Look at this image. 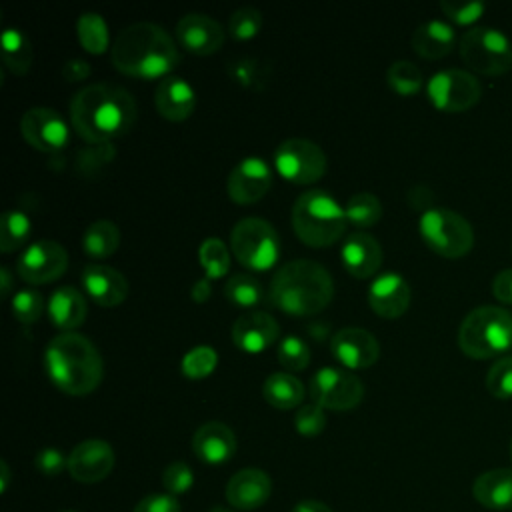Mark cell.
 Here are the masks:
<instances>
[{"label":"cell","instance_id":"6da1fadb","mask_svg":"<svg viewBox=\"0 0 512 512\" xmlns=\"http://www.w3.org/2000/svg\"><path fill=\"white\" fill-rule=\"evenodd\" d=\"M132 94L110 82H96L80 88L70 100V122L74 132L90 144H106L126 134L136 122Z\"/></svg>","mask_w":512,"mask_h":512},{"label":"cell","instance_id":"7a4b0ae2","mask_svg":"<svg viewBox=\"0 0 512 512\" xmlns=\"http://www.w3.org/2000/svg\"><path fill=\"white\" fill-rule=\"evenodd\" d=\"M118 72L130 78H166L180 62L174 38L154 22H134L122 28L110 48Z\"/></svg>","mask_w":512,"mask_h":512},{"label":"cell","instance_id":"3957f363","mask_svg":"<svg viewBox=\"0 0 512 512\" xmlns=\"http://www.w3.org/2000/svg\"><path fill=\"white\" fill-rule=\"evenodd\" d=\"M44 370L58 390L70 396H86L100 386L104 362L86 336L62 332L46 344Z\"/></svg>","mask_w":512,"mask_h":512},{"label":"cell","instance_id":"277c9868","mask_svg":"<svg viewBox=\"0 0 512 512\" xmlns=\"http://www.w3.org/2000/svg\"><path fill=\"white\" fill-rule=\"evenodd\" d=\"M334 296L330 272L316 260L296 258L276 270L268 298L272 306L292 316H314Z\"/></svg>","mask_w":512,"mask_h":512},{"label":"cell","instance_id":"5b68a950","mask_svg":"<svg viewBox=\"0 0 512 512\" xmlns=\"http://www.w3.org/2000/svg\"><path fill=\"white\" fill-rule=\"evenodd\" d=\"M346 226L344 206L326 190H308L300 194L292 206V228L306 246H332L344 236Z\"/></svg>","mask_w":512,"mask_h":512},{"label":"cell","instance_id":"8992f818","mask_svg":"<svg viewBox=\"0 0 512 512\" xmlns=\"http://www.w3.org/2000/svg\"><path fill=\"white\" fill-rule=\"evenodd\" d=\"M460 350L476 360L494 358L512 348V314L500 306L474 308L458 328Z\"/></svg>","mask_w":512,"mask_h":512},{"label":"cell","instance_id":"52a82bcc","mask_svg":"<svg viewBox=\"0 0 512 512\" xmlns=\"http://www.w3.org/2000/svg\"><path fill=\"white\" fill-rule=\"evenodd\" d=\"M230 248L246 270L266 272L278 262L280 238L270 222L248 216L234 224L230 232Z\"/></svg>","mask_w":512,"mask_h":512},{"label":"cell","instance_id":"ba28073f","mask_svg":"<svg viewBox=\"0 0 512 512\" xmlns=\"http://www.w3.org/2000/svg\"><path fill=\"white\" fill-rule=\"evenodd\" d=\"M420 236L444 258H462L474 246V230L464 216L448 208H430L420 216Z\"/></svg>","mask_w":512,"mask_h":512},{"label":"cell","instance_id":"9c48e42d","mask_svg":"<svg viewBox=\"0 0 512 512\" xmlns=\"http://www.w3.org/2000/svg\"><path fill=\"white\" fill-rule=\"evenodd\" d=\"M464 64L486 76H500L512 70V44L494 28H470L458 42Z\"/></svg>","mask_w":512,"mask_h":512},{"label":"cell","instance_id":"30bf717a","mask_svg":"<svg viewBox=\"0 0 512 512\" xmlns=\"http://www.w3.org/2000/svg\"><path fill=\"white\" fill-rule=\"evenodd\" d=\"M324 150L308 138H288L274 150L276 172L292 184H314L326 174Z\"/></svg>","mask_w":512,"mask_h":512},{"label":"cell","instance_id":"8fae6325","mask_svg":"<svg viewBox=\"0 0 512 512\" xmlns=\"http://www.w3.org/2000/svg\"><path fill=\"white\" fill-rule=\"evenodd\" d=\"M310 396L322 408L344 412L362 402L364 386L352 370L324 366L310 380Z\"/></svg>","mask_w":512,"mask_h":512},{"label":"cell","instance_id":"7c38bea8","mask_svg":"<svg viewBox=\"0 0 512 512\" xmlns=\"http://www.w3.org/2000/svg\"><path fill=\"white\" fill-rule=\"evenodd\" d=\"M430 102L442 112H464L472 108L482 94L480 82L466 70H442L428 80Z\"/></svg>","mask_w":512,"mask_h":512},{"label":"cell","instance_id":"4fadbf2b","mask_svg":"<svg viewBox=\"0 0 512 512\" xmlns=\"http://www.w3.org/2000/svg\"><path fill=\"white\" fill-rule=\"evenodd\" d=\"M68 268V252L56 240H38L30 244L16 262L18 276L32 284H48L58 280Z\"/></svg>","mask_w":512,"mask_h":512},{"label":"cell","instance_id":"5bb4252c","mask_svg":"<svg viewBox=\"0 0 512 512\" xmlns=\"http://www.w3.org/2000/svg\"><path fill=\"white\" fill-rule=\"evenodd\" d=\"M20 132L24 140L40 152H58L70 140V128L66 120L54 108L34 106L22 114Z\"/></svg>","mask_w":512,"mask_h":512},{"label":"cell","instance_id":"9a60e30c","mask_svg":"<svg viewBox=\"0 0 512 512\" xmlns=\"http://www.w3.org/2000/svg\"><path fill=\"white\" fill-rule=\"evenodd\" d=\"M272 186V168L260 156L242 158L228 174L226 190L236 204H254L266 196Z\"/></svg>","mask_w":512,"mask_h":512},{"label":"cell","instance_id":"2e32d148","mask_svg":"<svg viewBox=\"0 0 512 512\" xmlns=\"http://www.w3.org/2000/svg\"><path fill=\"white\" fill-rule=\"evenodd\" d=\"M330 352L346 370H364L376 364L380 344L364 328H342L332 336Z\"/></svg>","mask_w":512,"mask_h":512},{"label":"cell","instance_id":"e0dca14e","mask_svg":"<svg viewBox=\"0 0 512 512\" xmlns=\"http://www.w3.org/2000/svg\"><path fill=\"white\" fill-rule=\"evenodd\" d=\"M114 468V450L100 438H90L72 448L68 454V472L74 480L94 484L104 480Z\"/></svg>","mask_w":512,"mask_h":512},{"label":"cell","instance_id":"ac0fdd59","mask_svg":"<svg viewBox=\"0 0 512 512\" xmlns=\"http://www.w3.org/2000/svg\"><path fill=\"white\" fill-rule=\"evenodd\" d=\"M176 40L184 50L198 56H208L222 48L224 30L214 18L192 12L184 14L176 22Z\"/></svg>","mask_w":512,"mask_h":512},{"label":"cell","instance_id":"d6986e66","mask_svg":"<svg viewBox=\"0 0 512 512\" xmlns=\"http://www.w3.org/2000/svg\"><path fill=\"white\" fill-rule=\"evenodd\" d=\"M280 336L278 322L262 310H252L236 318L232 326V340L236 348L246 354H260L270 348Z\"/></svg>","mask_w":512,"mask_h":512},{"label":"cell","instance_id":"ffe728a7","mask_svg":"<svg viewBox=\"0 0 512 512\" xmlns=\"http://www.w3.org/2000/svg\"><path fill=\"white\" fill-rule=\"evenodd\" d=\"M410 286L396 272H382L368 288V304L382 318H398L410 306Z\"/></svg>","mask_w":512,"mask_h":512},{"label":"cell","instance_id":"44dd1931","mask_svg":"<svg viewBox=\"0 0 512 512\" xmlns=\"http://www.w3.org/2000/svg\"><path fill=\"white\" fill-rule=\"evenodd\" d=\"M82 286L88 292V296L104 308H114L122 304L128 296L126 276L120 270L106 264L84 266Z\"/></svg>","mask_w":512,"mask_h":512},{"label":"cell","instance_id":"7402d4cb","mask_svg":"<svg viewBox=\"0 0 512 512\" xmlns=\"http://www.w3.org/2000/svg\"><path fill=\"white\" fill-rule=\"evenodd\" d=\"M192 452L204 464H224L236 452V436L224 422H206L192 436Z\"/></svg>","mask_w":512,"mask_h":512},{"label":"cell","instance_id":"603a6c76","mask_svg":"<svg viewBox=\"0 0 512 512\" xmlns=\"http://www.w3.org/2000/svg\"><path fill=\"white\" fill-rule=\"evenodd\" d=\"M272 492L270 476L260 468H242L236 472L226 486V500L238 510L260 508Z\"/></svg>","mask_w":512,"mask_h":512},{"label":"cell","instance_id":"cb8c5ba5","mask_svg":"<svg viewBox=\"0 0 512 512\" xmlns=\"http://www.w3.org/2000/svg\"><path fill=\"white\" fill-rule=\"evenodd\" d=\"M154 106L158 114L170 122L186 120L196 108V92L182 76H166L154 90Z\"/></svg>","mask_w":512,"mask_h":512},{"label":"cell","instance_id":"d4e9b609","mask_svg":"<svg viewBox=\"0 0 512 512\" xmlns=\"http://www.w3.org/2000/svg\"><path fill=\"white\" fill-rule=\"evenodd\" d=\"M342 264L354 278H370L378 272L382 264V246L368 232L350 234L340 250Z\"/></svg>","mask_w":512,"mask_h":512},{"label":"cell","instance_id":"484cf974","mask_svg":"<svg viewBox=\"0 0 512 512\" xmlns=\"http://www.w3.org/2000/svg\"><path fill=\"white\" fill-rule=\"evenodd\" d=\"M88 314V304L84 294L74 286H60L52 292L48 300V316L56 328L72 332L82 326Z\"/></svg>","mask_w":512,"mask_h":512},{"label":"cell","instance_id":"4316f807","mask_svg":"<svg viewBox=\"0 0 512 512\" xmlns=\"http://www.w3.org/2000/svg\"><path fill=\"white\" fill-rule=\"evenodd\" d=\"M478 504L490 510H512V468H494L480 474L472 484Z\"/></svg>","mask_w":512,"mask_h":512},{"label":"cell","instance_id":"83f0119b","mask_svg":"<svg viewBox=\"0 0 512 512\" xmlns=\"http://www.w3.org/2000/svg\"><path fill=\"white\" fill-rule=\"evenodd\" d=\"M454 42H456V34L452 26L442 20H428L420 24L410 38L412 50L426 60L444 58L446 54L452 52Z\"/></svg>","mask_w":512,"mask_h":512},{"label":"cell","instance_id":"f1b7e54d","mask_svg":"<svg viewBox=\"0 0 512 512\" xmlns=\"http://www.w3.org/2000/svg\"><path fill=\"white\" fill-rule=\"evenodd\" d=\"M264 400L278 408V410H290L302 404L304 400V386L292 372H272L262 386Z\"/></svg>","mask_w":512,"mask_h":512},{"label":"cell","instance_id":"f546056e","mask_svg":"<svg viewBox=\"0 0 512 512\" xmlns=\"http://www.w3.org/2000/svg\"><path fill=\"white\" fill-rule=\"evenodd\" d=\"M120 246V230L112 220H96L82 234V248L90 258L104 260Z\"/></svg>","mask_w":512,"mask_h":512},{"label":"cell","instance_id":"4dcf8cb0","mask_svg":"<svg viewBox=\"0 0 512 512\" xmlns=\"http://www.w3.org/2000/svg\"><path fill=\"white\" fill-rule=\"evenodd\" d=\"M34 60L32 42L18 28H6L2 32V62L4 66L18 76H24Z\"/></svg>","mask_w":512,"mask_h":512},{"label":"cell","instance_id":"1f68e13d","mask_svg":"<svg viewBox=\"0 0 512 512\" xmlns=\"http://www.w3.org/2000/svg\"><path fill=\"white\" fill-rule=\"evenodd\" d=\"M76 34L82 48L90 54H102L112 48L106 20L96 12H84L78 16Z\"/></svg>","mask_w":512,"mask_h":512},{"label":"cell","instance_id":"d6a6232c","mask_svg":"<svg viewBox=\"0 0 512 512\" xmlns=\"http://www.w3.org/2000/svg\"><path fill=\"white\" fill-rule=\"evenodd\" d=\"M30 232H32V222L24 212L6 210L0 222V250L4 254L16 252L28 242Z\"/></svg>","mask_w":512,"mask_h":512},{"label":"cell","instance_id":"836d02e7","mask_svg":"<svg viewBox=\"0 0 512 512\" xmlns=\"http://www.w3.org/2000/svg\"><path fill=\"white\" fill-rule=\"evenodd\" d=\"M224 296L234 306L252 308V306L260 304V300L264 296V288L256 276H252L248 272H240L226 280Z\"/></svg>","mask_w":512,"mask_h":512},{"label":"cell","instance_id":"e575fe53","mask_svg":"<svg viewBox=\"0 0 512 512\" xmlns=\"http://www.w3.org/2000/svg\"><path fill=\"white\" fill-rule=\"evenodd\" d=\"M344 212L354 228H370L382 218V204L372 192H356L348 198Z\"/></svg>","mask_w":512,"mask_h":512},{"label":"cell","instance_id":"d590c367","mask_svg":"<svg viewBox=\"0 0 512 512\" xmlns=\"http://www.w3.org/2000/svg\"><path fill=\"white\" fill-rule=\"evenodd\" d=\"M198 260L208 280H218L230 270V252L216 236H210L200 244Z\"/></svg>","mask_w":512,"mask_h":512},{"label":"cell","instance_id":"8d00e7d4","mask_svg":"<svg viewBox=\"0 0 512 512\" xmlns=\"http://www.w3.org/2000/svg\"><path fill=\"white\" fill-rule=\"evenodd\" d=\"M386 82L396 94L412 96L422 88L424 78L420 68L410 60H396L386 70Z\"/></svg>","mask_w":512,"mask_h":512},{"label":"cell","instance_id":"74e56055","mask_svg":"<svg viewBox=\"0 0 512 512\" xmlns=\"http://www.w3.org/2000/svg\"><path fill=\"white\" fill-rule=\"evenodd\" d=\"M218 364V354L212 346H194L182 358V372L186 378L200 380L214 372Z\"/></svg>","mask_w":512,"mask_h":512},{"label":"cell","instance_id":"f35d334b","mask_svg":"<svg viewBox=\"0 0 512 512\" xmlns=\"http://www.w3.org/2000/svg\"><path fill=\"white\" fill-rule=\"evenodd\" d=\"M278 362L286 372H300L310 364V348L308 344L298 338L296 334H290L282 338L278 346Z\"/></svg>","mask_w":512,"mask_h":512},{"label":"cell","instance_id":"ab89813d","mask_svg":"<svg viewBox=\"0 0 512 512\" xmlns=\"http://www.w3.org/2000/svg\"><path fill=\"white\" fill-rule=\"evenodd\" d=\"M262 28V14L258 8L242 6L234 10L228 18V34L234 40H250Z\"/></svg>","mask_w":512,"mask_h":512},{"label":"cell","instance_id":"60d3db41","mask_svg":"<svg viewBox=\"0 0 512 512\" xmlns=\"http://www.w3.org/2000/svg\"><path fill=\"white\" fill-rule=\"evenodd\" d=\"M44 312V298L34 288L18 290L12 296V314L22 324H34L40 320Z\"/></svg>","mask_w":512,"mask_h":512},{"label":"cell","instance_id":"b9f144b4","mask_svg":"<svg viewBox=\"0 0 512 512\" xmlns=\"http://www.w3.org/2000/svg\"><path fill=\"white\" fill-rule=\"evenodd\" d=\"M486 390L498 400L512 398V356H504L492 364L486 374Z\"/></svg>","mask_w":512,"mask_h":512},{"label":"cell","instance_id":"7bdbcfd3","mask_svg":"<svg viewBox=\"0 0 512 512\" xmlns=\"http://www.w3.org/2000/svg\"><path fill=\"white\" fill-rule=\"evenodd\" d=\"M194 484V474L186 462H172L162 472V486L166 488V494L180 496L188 492Z\"/></svg>","mask_w":512,"mask_h":512},{"label":"cell","instance_id":"ee69618b","mask_svg":"<svg viewBox=\"0 0 512 512\" xmlns=\"http://www.w3.org/2000/svg\"><path fill=\"white\" fill-rule=\"evenodd\" d=\"M294 426L302 436H318L326 426L324 408L318 406L316 402L300 406L294 416Z\"/></svg>","mask_w":512,"mask_h":512},{"label":"cell","instance_id":"f6af8a7d","mask_svg":"<svg viewBox=\"0 0 512 512\" xmlns=\"http://www.w3.org/2000/svg\"><path fill=\"white\" fill-rule=\"evenodd\" d=\"M228 74L232 80L242 84L244 88H258L260 82L266 80L264 70L254 58H240L228 66Z\"/></svg>","mask_w":512,"mask_h":512},{"label":"cell","instance_id":"bcb514c9","mask_svg":"<svg viewBox=\"0 0 512 512\" xmlns=\"http://www.w3.org/2000/svg\"><path fill=\"white\" fill-rule=\"evenodd\" d=\"M440 10L456 24H472L476 22L482 12L484 4L482 2H456V0H442Z\"/></svg>","mask_w":512,"mask_h":512},{"label":"cell","instance_id":"7dc6e473","mask_svg":"<svg viewBox=\"0 0 512 512\" xmlns=\"http://www.w3.org/2000/svg\"><path fill=\"white\" fill-rule=\"evenodd\" d=\"M34 466L38 472H42L44 476H56L60 474L64 468H68V456H64L62 450L50 446V448H42L36 458H34Z\"/></svg>","mask_w":512,"mask_h":512},{"label":"cell","instance_id":"c3c4849f","mask_svg":"<svg viewBox=\"0 0 512 512\" xmlns=\"http://www.w3.org/2000/svg\"><path fill=\"white\" fill-rule=\"evenodd\" d=\"M134 512H180V504L172 494H148L136 504Z\"/></svg>","mask_w":512,"mask_h":512},{"label":"cell","instance_id":"681fc988","mask_svg":"<svg viewBox=\"0 0 512 512\" xmlns=\"http://www.w3.org/2000/svg\"><path fill=\"white\" fill-rule=\"evenodd\" d=\"M492 292L502 304H512V268L496 274L492 282Z\"/></svg>","mask_w":512,"mask_h":512},{"label":"cell","instance_id":"f907efd6","mask_svg":"<svg viewBox=\"0 0 512 512\" xmlns=\"http://www.w3.org/2000/svg\"><path fill=\"white\" fill-rule=\"evenodd\" d=\"M62 76L68 80V82H80V80H86L90 76V64L82 58H72L68 62H64L62 66Z\"/></svg>","mask_w":512,"mask_h":512},{"label":"cell","instance_id":"816d5d0a","mask_svg":"<svg viewBox=\"0 0 512 512\" xmlns=\"http://www.w3.org/2000/svg\"><path fill=\"white\" fill-rule=\"evenodd\" d=\"M408 202L412 208H418V210L424 208V212H426L432 208V192L424 186H416L408 192Z\"/></svg>","mask_w":512,"mask_h":512},{"label":"cell","instance_id":"f5cc1de1","mask_svg":"<svg viewBox=\"0 0 512 512\" xmlns=\"http://www.w3.org/2000/svg\"><path fill=\"white\" fill-rule=\"evenodd\" d=\"M210 294H212V290H210V280H208V278H200V280H196V282H194V286H192V290H190L192 300H194V302H198V304H202L204 300H208V298H210Z\"/></svg>","mask_w":512,"mask_h":512},{"label":"cell","instance_id":"db71d44e","mask_svg":"<svg viewBox=\"0 0 512 512\" xmlns=\"http://www.w3.org/2000/svg\"><path fill=\"white\" fill-rule=\"evenodd\" d=\"M292 512H332V510L318 500H302L294 506Z\"/></svg>","mask_w":512,"mask_h":512},{"label":"cell","instance_id":"11a10c76","mask_svg":"<svg viewBox=\"0 0 512 512\" xmlns=\"http://www.w3.org/2000/svg\"><path fill=\"white\" fill-rule=\"evenodd\" d=\"M0 280H2V284H0L2 296H8L10 290H12V274H10V270L6 266H2V270H0Z\"/></svg>","mask_w":512,"mask_h":512},{"label":"cell","instance_id":"9f6ffc18","mask_svg":"<svg viewBox=\"0 0 512 512\" xmlns=\"http://www.w3.org/2000/svg\"><path fill=\"white\" fill-rule=\"evenodd\" d=\"M0 470H2V488L0 490L4 492L6 486H8V478H10V470H8V464L4 460L0 462Z\"/></svg>","mask_w":512,"mask_h":512},{"label":"cell","instance_id":"6f0895ef","mask_svg":"<svg viewBox=\"0 0 512 512\" xmlns=\"http://www.w3.org/2000/svg\"><path fill=\"white\" fill-rule=\"evenodd\" d=\"M210 512H232V510H228V508H214V510H210Z\"/></svg>","mask_w":512,"mask_h":512},{"label":"cell","instance_id":"680465c9","mask_svg":"<svg viewBox=\"0 0 512 512\" xmlns=\"http://www.w3.org/2000/svg\"><path fill=\"white\" fill-rule=\"evenodd\" d=\"M510 458H512V442H510Z\"/></svg>","mask_w":512,"mask_h":512},{"label":"cell","instance_id":"91938a15","mask_svg":"<svg viewBox=\"0 0 512 512\" xmlns=\"http://www.w3.org/2000/svg\"><path fill=\"white\" fill-rule=\"evenodd\" d=\"M66 512H72V510H66Z\"/></svg>","mask_w":512,"mask_h":512}]
</instances>
